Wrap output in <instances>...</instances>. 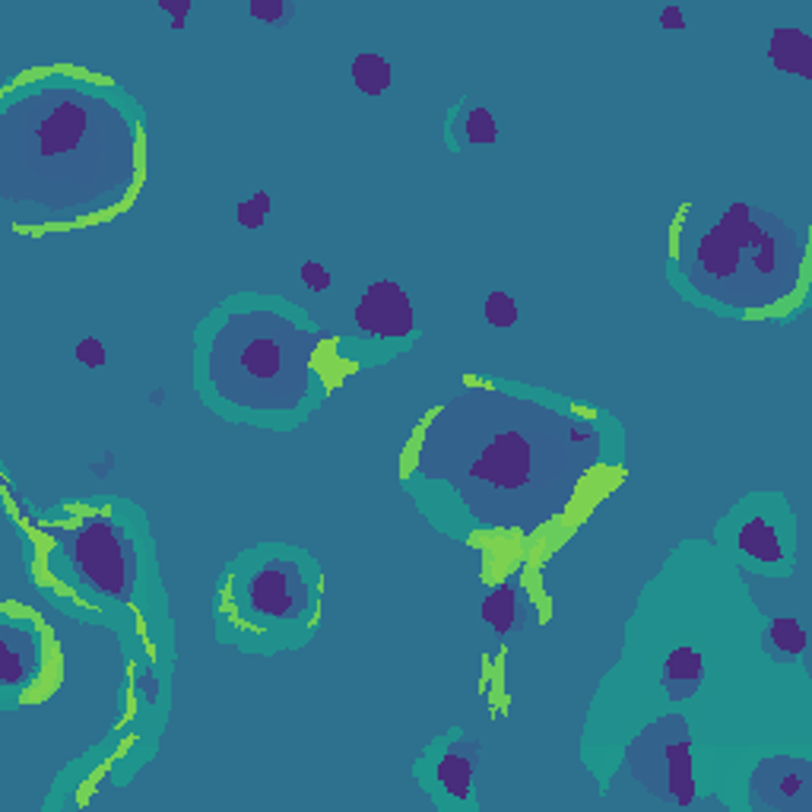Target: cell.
<instances>
[{"instance_id":"e0dca14e","label":"cell","mask_w":812,"mask_h":812,"mask_svg":"<svg viewBox=\"0 0 812 812\" xmlns=\"http://www.w3.org/2000/svg\"><path fill=\"white\" fill-rule=\"evenodd\" d=\"M77 359H80L86 368H102L108 356H105V346H102L96 337H86V340L77 343Z\"/></svg>"},{"instance_id":"52a82bcc","label":"cell","mask_w":812,"mask_h":812,"mask_svg":"<svg viewBox=\"0 0 812 812\" xmlns=\"http://www.w3.org/2000/svg\"><path fill=\"white\" fill-rule=\"evenodd\" d=\"M349 73H353L356 89H362L365 96H381V92H387L394 83V70L378 51L356 54V61H353V67H349Z\"/></svg>"},{"instance_id":"6da1fadb","label":"cell","mask_w":812,"mask_h":812,"mask_svg":"<svg viewBox=\"0 0 812 812\" xmlns=\"http://www.w3.org/2000/svg\"><path fill=\"white\" fill-rule=\"evenodd\" d=\"M67 556L73 568L96 587L99 594L124 600L131 594L134 581V562H131V546L124 543L121 530H115L108 521H86L83 527L73 530Z\"/></svg>"},{"instance_id":"9a60e30c","label":"cell","mask_w":812,"mask_h":812,"mask_svg":"<svg viewBox=\"0 0 812 812\" xmlns=\"http://www.w3.org/2000/svg\"><path fill=\"white\" fill-rule=\"evenodd\" d=\"M299 276H302V283L311 289V292H327L330 289V270L324 267V264H318V261H305L302 267H299Z\"/></svg>"},{"instance_id":"ba28073f","label":"cell","mask_w":812,"mask_h":812,"mask_svg":"<svg viewBox=\"0 0 812 812\" xmlns=\"http://www.w3.org/2000/svg\"><path fill=\"white\" fill-rule=\"evenodd\" d=\"M438 781L445 787L451 797L467 800L470 797V784H473V762L470 755H464V749H451L445 759L438 762Z\"/></svg>"},{"instance_id":"30bf717a","label":"cell","mask_w":812,"mask_h":812,"mask_svg":"<svg viewBox=\"0 0 812 812\" xmlns=\"http://www.w3.org/2000/svg\"><path fill=\"white\" fill-rule=\"evenodd\" d=\"M483 616L495 632L505 635L514 625V616H518V590H514L511 584H502L498 590H492L489 600L483 603Z\"/></svg>"},{"instance_id":"7a4b0ae2","label":"cell","mask_w":812,"mask_h":812,"mask_svg":"<svg viewBox=\"0 0 812 812\" xmlns=\"http://www.w3.org/2000/svg\"><path fill=\"white\" fill-rule=\"evenodd\" d=\"M251 616L257 619H299L305 609V581L302 571L292 562H270L257 568L248 581V597H245Z\"/></svg>"},{"instance_id":"5b68a950","label":"cell","mask_w":812,"mask_h":812,"mask_svg":"<svg viewBox=\"0 0 812 812\" xmlns=\"http://www.w3.org/2000/svg\"><path fill=\"white\" fill-rule=\"evenodd\" d=\"M663 679H667V695L673 701L689 698L701 682V654L695 648H676L663 663Z\"/></svg>"},{"instance_id":"2e32d148","label":"cell","mask_w":812,"mask_h":812,"mask_svg":"<svg viewBox=\"0 0 812 812\" xmlns=\"http://www.w3.org/2000/svg\"><path fill=\"white\" fill-rule=\"evenodd\" d=\"M248 13L254 16V20L273 26V23H280L283 16H286V4H283V0H251Z\"/></svg>"},{"instance_id":"ac0fdd59","label":"cell","mask_w":812,"mask_h":812,"mask_svg":"<svg viewBox=\"0 0 812 812\" xmlns=\"http://www.w3.org/2000/svg\"><path fill=\"white\" fill-rule=\"evenodd\" d=\"M159 10L172 16V29H184V16L194 10V4L191 0H178V4L175 0H159Z\"/></svg>"},{"instance_id":"8fae6325","label":"cell","mask_w":812,"mask_h":812,"mask_svg":"<svg viewBox=\"0 0 812 812\" xmlns=\"http://www.w3.org/2000/svg\"><path fill=\"white\" fill-rule=\"evenodd\" d=\"M768 648L778 657H797L806 648V629L797 619H778L768 629Z\"/></svg>"},{"instance_id":"3957f363","label":"cell","mask_w":812,"mask_h":812,"mask_svg":"<svg viewBox=\"0 0 812 812\" xmlns=\"http://www.w3.org/2000/svg\"><path fill=\"white\" fill-rule=\"evenodd\" d=\"M356 324L368 337H406L413 330V302L394 280H375L356 305Z\"/></svg>"},{"instance_id":"7c38bea8","label":"cell","mask_w":812,"mask_h":812,"mask_svg":"<svg viewBox=\"0 0 812 812\" xmlns=\"http://www.w3.org/2000/svg\"><path fill=\"white\" fill-rule=\"evenodd\" d=\"M483 315L492 327L508 330L518 324V302L511 299L508 292H489V299L483 305Z\"/></svg>"},{"instance_id":"d6986e66","label":"cell","mask_w":812,"mask_h":812,"mask_svg":"<svg viewBox=\"0 0 812 812\" xmlns=\"http://www.w3.org/2000/svg\"><path fill=\"white\" fill-rule=\"evenodd\" d=\"M660 26L663 29H686V16H682V10L676 7V4H670V7H663L660 10Z\"/></svg>"},{"instance_id":"4fadbf2b","label":"cell","mask_w":812,"mask_h":812,"mask_svg":"<svg viewBox=\"0 0 812 812\" xmlns=\"http://www.w3.org/2000/svg\"><path fill=\"white\" fill-rule=\"evenodd\" d=\"M270 210H273L270 194H267V191H257V194H251L248 200L238 203L235 219H238V226H245V229H261V226L267 223Z\"/></svg>"},{"instance_id":"277c9868","label":"cell","mask_w":812,"mask_h":812,"mask_svg":"<svg viewBox=\"0 0 812 812\" xmlns=\"http://www.w3.org/2000/svg\"><path fill=\"white\" fill-rule=\"evenodd\" d=\"M768 58L771 64L784 73H797L800 80H812V39L800 29H784L778 26L771 32L768 42Z\"/></svg>"},{"instance_id":"8992f818","label":"cell","mask_w":812,"mask_h":812,"mask_svg":"<svg viewBox=\"0 0 812 812\" xmlns=\"http://www.w3.org/2000/svg\"><path fill=\"white\" fill-rule=\"evenodd\" d=\"M740 549L749 552V556L759 562H781V556H784L778 530H774V524L765 518H749L740 527Z\"/></svg>"},{"instance_id":"5bb4252c","label":"cell","mask_w":812,"mask_h":812,"mask_svg":"<svg viewBox=\"0 0 812 812\" xmlns=\"http://www.w3.org/2000/svg\"><path fill=\"white\" fill-rule=\"evenodd\" d=\"M464 137L470 143H495L498 140V124H495L492 112H486V108H473V112L467 115V121H464Z\"/></svg>"},{"instance_id":"9c48e42d","label":"cell","mask_w":812,"mask_h":812,"mask_svg":"<svg viewBox=\"0 0 812 812\" xmlns=\"http://www.w3.org/2000/svg\"><path fill=\"white\" fill-rule=\"evenodd\" d=\"M39 667V651L16 648V635H4V682L7 686H20V682L32 679V670Z\"/></svg>"}]
</instances>
